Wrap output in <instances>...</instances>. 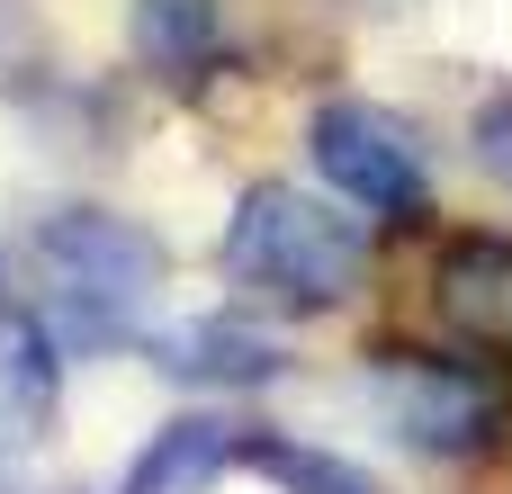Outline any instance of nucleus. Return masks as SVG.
I'll return each instance as SVG.
<instances>
[{
  "mask_svg": "<svg viewBox=\"0 0 512 494\" xmlns=\"http://www.w3.org/2000/svg\"><path fill=\"white\" fill-rule=\"evenodd\" d=\"M225 279L261 306H288V315H333L360 297L369 279V234L351 216H333L315 189L297 180H261L234 198V225H225Z\"/></svg>",
  "mask_w": 512,
  "mask_h": 494,
  "instance_id": "f257e3e1",
  "label": "nucleus"
},
{
  "mask_svg": "<svg viewBox=\"0 0 512 494\" xmlns=\"http://www.w3.org/2000/svg\"><path fill=\"white\" fill-rule=\"evenodd\" d=\"M162 270H171V252H162L144 225L99 216V207H63V216H45V234H36L45 324H54L72 351L144 342V306H153Z\"/></svg>",
  "mask_w": 512,
  "mask_h": 494,
  "instance_id": "f03ea898",
  "label": "nucleus"
},
{
  "mask_svg": "<svg viewBox=\"0 0 512 494\" xmlns=\"http://www.w3.org/2000/svg\"><path fill=\"white\" fill-rule=\"evenodd\" d=\"M369 405L378 423L414 450V459H486L504 441V396L468 369V360H432V351H369Z\"/></svg>",
  "mask_w": 512,
  "mask_h": 494,
  "instance_id": "7ed1b4c3",
  "label": "nucleus"
},
{
  "mask_svg": "<svg viewBox=\"0 0 512 494\" xmlns=\"http://www.w3.org/2000/svg\"><path fill=\"white\" fill-rule=\"evenodd\" d=\"M306 144H315V171L351 207H369L387 225H414L432 207V171H423V144H414L405 117H387L369 99H324L315 126H306Z\"/></svg>",
  "mask_w": 512,
  "mask_h": 494,
  "instance_id": "20e7f679",
  "label": "nucleus"
},
{
  "mask_svg": "<svg viewBox=\"0 0 512 494\" xmlns=\"http://www.w3.org/2000/svg\"><path fill=\"white\" fill-rule=\"evenodd\" d=\"M144 351H153V369L180 378V387H270V378L288 369L279 333H261V324H243V315H180V324L144 333Z\"/></svg>",
  "mask_w": 512,
  "mask_h": 494,
  "instance_id": "39448f33",
  "label": "nucleus"
},
{
  "mask_svg": "<svg viewBox=\"0 0 512 494\" xmlns=\"http://www.w3.org/2000/svg\"><path fill=\"white\" fill-rule=\"evenodd\" d=\"M432 306L468 351L512 360V243L504 234H459L432 261Z\"/></svg>",
  "mask_w": 512,
  "mask_h": 494,
  "instance_id": "423d86ee",
  "label": "nucleus"
},
{
  "mask_svg": "<svg viewBox=\"0 0 512 494\" xmlns=\"http://www.w3.org/2000/svg\"><path fill=\"white\" fill-rule=\"evenodd\" d=\"M234 450H243V423H225V414H171L135 450V468H126L117 494H207L234 468Z\"/></svg>",
  "mask_w": 512,
  "mask_h": 494,
  "instance_id": "0eeeda50",
  "label": "nucleus"
},
{
  "mask_svg": "<svg viewBox=\"0 0 512 494\" xmlns=\"http://www.w3.org/2000/svg\"><path fill=\"white\" fill-rule=\"evenodd\" d=\"M54 396H63V360H54V324L45 315H0V450L9 441H36L54 423Z\"/></svg>",
  "mask_w": 512,
  "mask_h": 494,
  "instance_id": "6e6552de",
  "label": "nucleus"
},
{
  "mask_svg": "<svg viewBox=\"0 0 512 494\" xmlns=\"http://www.w3.org/2000/svg\"><path fill=\"white\" fill-rule=\"evenodd\" d=\"M225 54V18L216 0H135V63L162 81H198Z\"/></svg>",
  "mask_w": 512,
  "mask_h": 494,
  "instance_id": "1a4fd4ad",
  "label": "nucleus"
},
{
  "mask_svg": "<svg viewBox=\"0 0 512 494\" xmlns=\"http://www.w3.org/2000/svg\"><path fill=\"white\" fill-rule=\"evenodd\" d=\"M234 468L270 477L279 494H378L369 468H351V459H333V450H315V441H279V432H243Z\"/></svg>",
  "mask_w": 512,
  "mask_h": 494,
  "instance_id": "9d476101",
  "label": "nucleus"
},
{
  "mask_svg": "<svg viewBox=\"0 0 512 494\" xmlns=\"http://www.w3.org/2000/svg\"><path fill=\"white\" fill-rule=\"evenodd\" d=\"M477 162L512 189V90H495V99L477 108Z\"/></svg>",
  "mask_w": 512,
  "mask_h": 494,
  "instance_id": "9b49d317",
  "label": "nucleus"
},
{
  "mask_svg": "<svg viewBox=\"0 0 512 494\" xmlns=\"http://www.w3.org/2000/svg\"><path fill=\"white\" fill-rule=\"evenodd\" d=\"M0 494H18V486H9V468H0Z\"/></svg>",
  "mask_w": 512,
  "mask_h": 494,
  "instance_id": "f8f14e48",
  "label": "nucleus"
}]
</instances>
